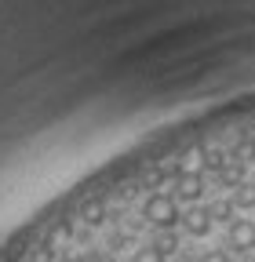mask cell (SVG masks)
Returning a JSON list of instances; mask_svg holds the SVG:
<instances>
[{"label": "cell", "instance_id": "1", "mask_svg": "<svg viewBox=\"0 0 255 262\" xmlns=\"http://www.w3.org/2000/svg\"><path fill=\"white\" fill-rule=\"evenodd\" d=\"M142 219L153 222V226H161V229H172L175 222H182L179 215V201L168 193H150L146 201H142Z\"/></svg>", "mask_w": 255, "mask_h": 262}, {"label": "cell", "instance_id": "2", "mask_svg": "<svg viewBox=\"0 0 255 262\" xmlns=\"http://www.w3.org/2000/svg\"><path fill=\"white\" fill-rule=\"evenodd\" d=\"M226 244L237 255H255V219H233L226 226Z\"/></svg>", "mask_w": 255, "mask_h": 262}, {"label": "cell", "instance_id": "3", "mask_svg": "<svg viewBox=\"0 0 255 262\" xmlns=\"http://www.w3.org/2000/svg\"><path fill=\"white\" fill-rule=\"evenodd\" d=\"M215 222H211V211L208 208H189L186 215H182V229L189 237H208V229H211Z\"/></svg>", "mask_w": 255, "mask_h": 262}, {"label": "cell", "instance_id": "4", "mask_svg": "<svg viewBox=\"0 0 255 262\" xmlns=\"http://www.w3.org/2000/svg\"><path fill=\"white\" fill-rule=\"evenodd\" d=\"M172 196H175V201H182V204H194V208H197V201L204 196V182H201V175H186V179H179Z\"/></svg>", "mask_w": 255, "mask_h": 262}, {"label": "cell", "instance_id": "5", "mask_svg": "<svg viewBox=\"0 0 255 262\" xmlns=\"http://www.w3.org/2000/svg\"><path fill=\"white\" fill-rule=\"evenodd\" d=\"M244 175H248V168L241 160H226V168L215 175V182H219V189H237V186H244Z\"/></svg>", "mask_w": 255, "mask_h": 262}, {"label": "cell", "instance_id": "6", "mask_svg": "<svg viewBox=\"0 0 255 262\" xmlns=\"http://www.w3.org/2000/svg\"><path fill=\"white\" fill-rule=\"evenodd\" d=\"M204 168V149H186L175 164V179H186V175H201Z\"/></svg>", "mask_w": 255, "mask_h": 262}, {"label": "cell", "instance_id": "7", "mask_svg": "<svg viewBox=\"0 0 255 262\" xmlns=\"http://www.w3.org/2000/svg\"><path fill=\"white\" fill-rule=\"evenodd\" d=\"M208 211H211V222H233V215H237V208H233V201L230 196H219V201H211L208 204Z\"/></svg>", "mask_w": 255, "mask_h": 262}, {"label": "cell", "instance_id": "8", "mask_svg": "<svg viewBox=\"0 0 255 262\" xmlns=\"http://www.w3.org/2000/svg\"><path fill=\"white\" fill-rule=\"evenodd\" d=\"M230 201H233V208H241V211H251V208H255V182H244V186H237Z\"/></svg>", "mask_w": 255, "mask_h": 262}, {"label": "cell", "instance_id": "9", "mask_svg": "<svg viewBox=\"0 0 255 262\" xmlns=\"http://www.w3.org/2000/svg\"><path fill=\"white\" fill-rule=\"evenodd\" d=\"M80 219H84L88 226H102V222H106V204H102V201H88V204L80 208Z\"/></svg>", "mask_w": 255, "mask_h": 262}, {"label": "cell", "instance_id": "10", "mask_svg": "<svg viewBox=\"0 0 255 262\" xmlns=\"http://www.w3.org/2000/svg\"><path fill=\"white\" fill-rule=\"evenodd\" d=\"M128 262H168V255L157 248V244H146V248H139L132 258H128Z\"/></svg>", "mask_w": 255, "mask_h": 262}, {"label": "cell", "instance_id": "11", "mask_svg": "<svg viewBox=\"0 0 255 262\" xmlns=\"http://www.w3.org/2000/svg\"><path fill=\"white\" fill-rule=\"evenodd\" d=\"M204 168H208V171H215V175H219V171H222V168H226V157H222V153H219V149H204Z\"/></svg>", "mask_w": 255, "mask_h": 262}, {"label": "cell", "instance_id": "12", "mask_svg": "<svg viewBox=\"0 0 255 262\" xmlns=\"http://www.w3.org/2000/svg\"><path fill=\"white\" fill-rule=\"evenodd\" d=\"M197 262H233V258L222 251V248H208V251H201V255H197Z\"/></svg>", "mask_w": 255, "mask_h": 262}, {"label": "cell", "instance_id": "13", "mask_svg": "<svg viewBox=\"0 0 255 262\" xmlns=\"http://www.w3.org/2000/svg\"><path fill=\"white\" fill-rule=\"evenodd\" d=\"M157 248H161V251H164V255H172V251H175V248H179V241H175V237H172V233H168V237H164V233H161V237H157Z\"/></svg>", "mask_w": 255, "mask_h": 262}, {"label": "cell", "instance_id": "14", "mask_svg": "<svg viewBox=\"0 0 255 262\" xmlns=\"http://www.w3.org/2000/svg\"><path fill=\"white\" fill-rule=\"evenodd\" d=\"M88 262H117V258H113V251H95V255H88Z\"/></svg>", "mask_w": 255, "mask_h": 262}, {"label": "cell", "instance_id": "15", "mask_svg": "<svg viewBox=\"0 0 255 262\" xmlns=\"http://www.w3.org/2000/svg\"><path fill=\"white\" fill-rule=\"evenodd\" d=\"M106 248H110V251H117V248H124V233H110V241H106Z\"/></svg>", "mask_w": 255, "mask_h": 262}, {"label": "cell", "instance_id": "16", "mask_svg": "<svg viewBox=\"0 0 255 262\" xmlns=\"http://www.w3.org/2000/svg\"><path fill=\"white\" fill-rule=\"evenodd\" d=\"M55 262H88V258H55Z\"/></svg>", "mask_w": 255, "mask_h": 262}, {"label": "cell", "instance_id": "17", "mask_svg": "<svg viewBox=\"0 0 255 262\" xmlns=\"http://www.w3.org/2000/svg\"><path fill=\"white\" fill-rule=\"evenodd\" d=\"M241 262H255V255H244V258H241Z\"/></svg>", "mask_w": 255, "mask_h": 262}]
</instances>
